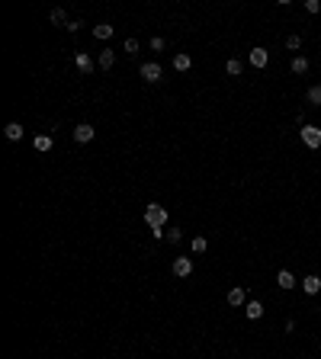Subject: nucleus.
Here are the masks:
<instances>
[{"mask_svg": "<svg viewBox=\"0 0 321 359\" xmlns=\"http://www.w3.org/2000/svg\"><path fill=\"white\" fill-rule=\"evenodd\" d=\"M244 314H247V318H251V321H257V318H263V305H260V302H254V298H251V302H247V305H244Z\"/></svg>", "mask_w": 321, "mask_h": 359, "instance_id": "9b49d317", "label": "nucleus"}, {"mask_svg": "<svg viewBox=\"0 0 321 359\" xmlns=\"http://www.w3.org/2000/svg\"><path fill=\"white\" fill-rule=\"evenodd\" d=\"M308 71V58H292V74H305Z\"/></svg>", "mask_w": 321, "mask_h": 359, "instance_id": "aec40b11", "label": "nucleus"}, {"mask_svg": "<svg viewBox=\"0 0 321 359\" xmlns=\"http://www.w3.org/2000/svg\"><path fill=\"white\" fill-rule=\"evenodd\" d=\"M190 247H193V253H206V250H209V241H206V237H199V234H196V237H193V244H190Z\"/></svg>", "mask_w": 321, "mask_h": 359, "instance_id": "a211bd4d", "label": "nucleus"}, {"mask_svg": "<svg viewBox=\"0 0 321 359\" xmlns=\"http://www.w3.org/2000/svg\"><path fill=\"white\" fill-rule=\"evenodd\" d=\"M305 10H308V13H318L321 3H318V0H305Z\"/></svg>", "mask_w": 321, "mask_h": 359, "instance_id": "a878e982", "label": "nucleus"}, {"mask_svg": "<svg viewBox=\"0 0 321 359\" xmlns=\"http://www.w3.org/2000/svg\"><path fill=\"white\" fill-rule=\"evenodd\" d=\"M141 77H145L148 84H158V80H160V64H158V61L141 64Z\"/></svg>", "mask_w": 321, "mask_h": 359, "instance_id": "20e7f679", "label": "nucleus"}, {"mask_svg": "<svg viewBox=\"0 0 321 359\" xmlns=\"http://www.w3.org/2000/svg\"><path fill=\"white\" fill-rule=\"evenodd\" d=\"M125 55H138V38H125Z\"/></svg>", "mask_w": 321, "mask_h": 359, "instance_id": "b1692460", "label": "nucleus"}, {"mask_svg": "<svg viewBox=\"0 0 321 359\" xmlns=\"http://www.w3.org/2000/svg\"><path fill=\"white\" fill-rule=\"evenodd\" d=\"M302 292H305V295H318V292H321V279H318V276H305V279H302Z\"/></svg>", "mask_w": 321, "mask_h": 359, "instance_id": "423d86ee", "label": "nucleus"}, {"mask_svg": "<svg viewBox=\"0 0 321 359\" xmlns=\"http://www.w3.org/2000/svg\"><path fill=\"white\" fill-rule=\"evenodd\" d=\"M48 19H52L55 26H64V29H68V23H71L68 16H64V10H61V7H55V10H52V16H48Z\"/></svg>", "mask_w": 321, "mask_h": 359, "instance_id": "dca6fc26", "label": "nucleus"}, {"mask_svg": "<svg viewBox=\"0 0 321 359\" xmlns=\"http://www.w3.org/2000/svg\"><path fill=\"white\" fill-rule=\"evenodd\" d=\"M302 145L305 148H321V129H315V125H302Z\"/></svg>", "mask_w": 321, "mask_h": 359, "instance_id": "f03ea898", "label": "nucleus"}, {"mask_svg": "<svg viewBox=\"0 0 321 359\" xmlns=\"http://www.w3.org/2000/svg\"><path fill=\"white\" fill-rule=\"evenodd\" d=\"M164 45H167V42H164V38H151V48H154V52H164Z\"/></svg>", "mask_w": 321, "mask_h": 359, "instance_id": "393cba45", "label": "nucleus"}, {"mask_svg": "<svg viewBox=\"0 0 321 359\" xmlns=\"http://www.w3.org/2000/svg\"><path fill=\"white\" fill-rule=\"evenodd\" d=\"M190 64H193V58H190L186 52L174 55V71H190Z\"/></svg>", "mask_w": 321, "mask_h": 359, "instance_id": "ddd939ff", "label": "nucleus"}, {"mask_svg": "<svg viewBox=\"0 0 321 359\" xmlns=\"http://www.w3.org/2000/svg\"><path fill=\"white\" fill-rule=\"evenodd\" d=\"M267 61H270L267 48H251V64L254 68H267Z\"/></svg>", "mask_w": 321, "mask_h": 359, "instance_id": "0eeeda50", "label": "nucleus"}, {"mask_svg": "<svg viewBox=\"0 0 321 359\" xmlns=\"http://www.w3.org/2000/svg\"><path fill=\"white\" fill-rule=\"evenodd\" d=\"M308 103H315V106H321V84H315L312 90H308Z\"/></svg>", "mask_w": 321, "mask_h": 359, "instance_id": "412c9836", "label": "nucleus"}, {"mask_svg": "<svg viewBox=\"0 0 321 359\" xmlns=\"http://www.w3.org/2000/svg\"><path fill=\"white\" fill-rule=\"evenodd\" d=\"M225 71H228L231 77H238V74H241V71H244V64L238 61V58H228V64H225Z\"/></svg>", "mask_w": 321, "mask_h": 359, "instance_id": "6ab92c4d", "label": "nucleus"}, {"mask_svg": "<svg viewBox=\"0 0 321 359\" xmlns=\"http://www.w3.org/2000/svg\"><path fill=\"white\" fill-rule=\"evenodd\" d=\"M228 305H235V308L247 305V295H244V289H241V285H235V289L228 292Z\"/></svg>", "mask_w": 321, "mask_h": 359, "instance_id": "6e6552de", "label": "nucleus"}, {"mask_svg": "<svg viewBox=\"0 0 321 359\" xmlns=\"http://www.w3.org/2000/svg\"><path fill=\"white\" fill-rule=\"evenodd\" d=\"M145 222H148V228H151V231H160L164 225H167V208L151 202V206L145 208Z\"/></svg>", "mask_w": 321, "mask_h": 359, "instance_id": "f257e3e1", "label": "nucleus"}, {"mask_svg": "<svg viewBox=\"0 0 321 359\" xmlns=\"http://www.w3.org/2000/svg\"><path fill=\"white\" fill-rule=\"evenodd\" d=\"M113 26H109V23H100V26H93V36H97V38H113Z\"/></svg>", "mask_w": 321, "mask_h": 359, "instance_id": "f3484780", "label": "nucleus"}, {"mask_svg": "<svg viewBox=\"0 0 321 359\" xmlns=\"http://www.w3.org/2000/svg\"><path fill=\"white\" fill-rule=\"evenodd\" d=\"M286 48H292V52L302 48V36H289V38H286Z\"/></svg>", "mask_w": 321, "mask_h": 359, "instance_id": "4be33fe9", "label": "nucleus"}, {"mask_svg": "<svg viewBox=\"0 0 321 359\" xmlns=\"http://www.w3.org/2000/svg\"><path fill=\"white\" fill-rule=\"evenodd\" d=\"M164 237H167L170 244H180V237H183V234H180V228H170V231H167V234H164Z\"/></svg>", "mask_w": 321, "mask_h": 359, "instance_id": "5701e85b", "label": "nucleus"}, {"mask_svg": "<svg viewBox=\"0 0 321 359\" xmlns=\"http://www.w3.org/2000/svg\"><path fill=\"white\" fill-rule=\"evenodd\" d=\"M3 135H7L10 141H20V138H23V125H20V122H10V125H3Z\"/></svg>", "mask_w": 321, "mask_h": 359, "instance_id": "f8f14e48", "label": "nucleus"}, {"mask_svg": "<svg viewBox=\"0 0 321 359\" xmlns=\"http://www.w3.org/2000/svg\"><path fill=\"white\" fill-rule=\"evenodd\" d=\"M32 145H36V151H52L55 138H52V135H36V141H32Z\"/></svg>", "mask_w": 321, "mask_h": 359, "instance_id": "4468645a", "label": "nucleus"}, {"mask_svg": "<svg viewBox=\"0 0 321 359\" xmlns=\"http://www.w3.org/2000/svg\"><path fill=\"white\" fill-rule=\"evenodd\" d=\"M113 64H116V52H113V48H106V52H100V68H103V71H109Z\"/></svg>", "mask_w": 321, "mask_h": 359, "instance_id": "2eb2a0df", "label": "nucleus"}, {"mask_svg": "<svg viewBox=\"0 0 321 359\" xmlns=\"http://www.w3.org/2000/svg\"><path fill=\"white\" fill-rule=\"evenodd\" d=\"M93 135H97V129H93L90 122H80V125H77V129H74V138H77V141H80V145H87V141H93Z\"/></svg>", "mask_w": 321, "mask_h": 359, "instance_id": "7ed1b4c3", "label": "nucleus"}, {"mask_svg": "<svg viewBox=\"0 0 321 359\" xmlns=\"http://www.w3.org/2000/svg\"><path fill=\"white\" fill-rule=\"evenodd\" d=\"M74 64H77V71H80V74H90V71H93V58H90V55H84V52L74 58Z\"/></svg>", "mask_w": 321, "mask_h": 359, "instance_id": "9d476101", "label": "nucleus"}, {"mask_svg": "<svg viewBox=\"0 0 321 359\" xmlns=\"http://www.w3.org/2000/svg\"><path fill=\"white\" fill-rule=\"evenodd\" d=\"M276 285H280V289H296V276H292L289 269H280V276H276Z\"/></svg>", "mask_w": 321, "mask_h": 359, "instance_id": "1a4fd4ad", "label": "nucleus"}, {"mask_svg": "<svg viewBox=\"0 0 321 359\" xmlns=\"http://www.w3.org/2000/svg\"><path fill=\"white\" fill-rule=\"evenodd\" d=\"M190 273H193V260H190V257H177V260H174V276L186 279Z\"/></svg>", "mask_w": 321, "mask_h": 359, "instance_id": "39448f33", "label": "nucleus"}]
</instances>
